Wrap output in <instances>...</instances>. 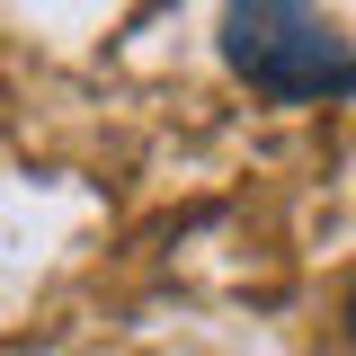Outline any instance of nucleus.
Listing matches in <instances>:
<instances>
[{"label": "nucleus", "mask_w": 356, "mask_h": 356, "mask_svg": "<svg viewBox=\"0 0 356 356\" xmlns=\"http://www.w3.org/2000/svg\"><path fill=\"white\" fill-rule=\"evenodd\" d=\"M222 63L276 107L356 89V54L321 18V0H222Z\"/></svg>", "instance_id": "f257e3e1"}, {"label": "nucleus", "mask_w": 356, "mask_h": 356, "mask_svg": "<svg viewBox=\"0 0 356 356\" xmlns=\"http://www.w3.org/2000/svg\"><path fill=\"white\" fill-rule=\"evenodd\" d=\"M339 339H348V356H356V285H348V303H339Z\"/></svg>", "instance_id": "f03ea898"}]
</instances>
